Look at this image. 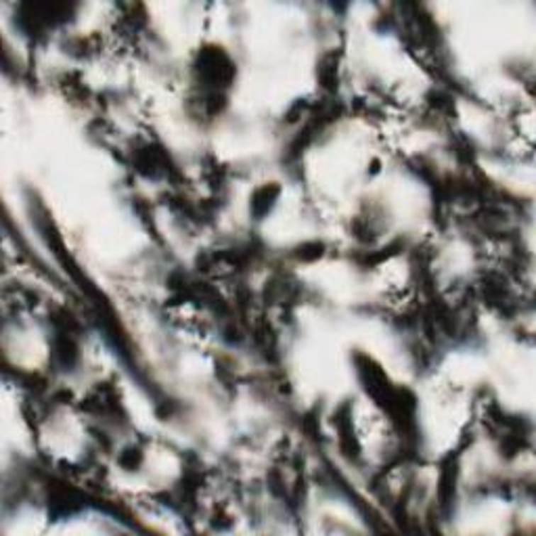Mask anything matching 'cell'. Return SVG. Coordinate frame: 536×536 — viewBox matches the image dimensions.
<instances>
[{
	"instance_id": "2",
	"label": "cell",
	"mask_w": 536,
	"mask_h": 536,
	"mask_svg": "<svg viewBox=\"0 0 536 536\" xmlns=\"http://www.w3.org/2000/svg\"><path fill=\"white\" fill-rule=\"evenodd\" d=\"M279 193H281V189H279L274 182L260 186V189L254 193V197H252V214H254L258 220H262L268 212L272 210V206H274Z\"/></svg>"
},
{
	"instance_id": "5",
	"label": "cell",
	"mask_w": 536,
	"mask_h": 536,
	"mask_svg": "<svg viewBox=\"0 0 536 536\" xmlns=\"http://www.w3.org/2000/svg\"><path fill=\"white\" fill-rule=\"evenodd\" d=\"M325 254V245L318 243V241H313V243H304L302 247H298L296 256L304 262H311V260H316Z\"/></svg>"
},
{
	"instance_id": "4",
	"label": "cell",
	"mask_w": 536,
	"mask_h": 536,
	"mask_svg": "<svg viewBox=\"0 0 536 536\" xmlns=\"http://www.w3.org/2000/svg\"><path fill=\"white\" fill-rule=\"evenodd\" d=\"M318 80L327 90H333L337 84V59L333 55L323 57L320 67H318Z\"/></svg>"
},
{
	"instance_id": "3",
	"label": "cell",
	"mask_w": 536,
	"mask_h": 536,
	"mask_svg": "<svg viewBox=\"0 0 536 536\" xmlns=\"http://www.w3.org/2000/svg\"><path fill=\"white\" fill-rule=\"evenodd\" d=\"M454 482H457V465L454 463H447L442 467L440 484H438V498H440L442 507H448L450 501H452V496H454Z\"/></svg>"
},
{
	"instance_id": "1",
	"label": "cell",
	"mask_w": 536,
	"mask_h": 536,
	"mask_svg": "<svg viewBox=\"0 0 536 536\" xmlns=\"http://www.w3.org/2000/svg\"><path fill=\"white\" fill-rule=\"evenodd\" d=\"M197 72L210 82V84H228L235 76V65L230 63L228 55L220 50V48H214V50H203L199 55V65H197Z\"/></svg>"
}]
</instances>
